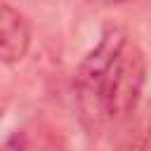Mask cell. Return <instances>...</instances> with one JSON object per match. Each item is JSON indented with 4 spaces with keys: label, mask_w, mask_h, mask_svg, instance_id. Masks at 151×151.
Returning <instances> with one entry per match:
<instances>
[{
    "label": "cell",
    "mask_w": 151,
    "mask_h": 151,
    "mask_svg": "<svg viewBox=\"0 0 151 151\" xmlns=\"http://www.w3.org/2000/svg\"><path fill=\"white\" fill-rule=\"evenodd\" d=\"M144 83V52L120 26H106L76 71V92L83 111L106 123H120L137 109Z\"/></svg>",
    "instance_id": "6da1fadb"
},
{
    "label": "cell",
    "mask_w": 151,
    "mask_h": 151,
    "mask_svg": "<svg viewBox=\"0 0 151 151\" xmlns=\"http://www.w3.org/2000/svg\"><path fill=\"white\" fill-rule=\"evenodd\" d=\"M31 45V28L21 12L7 2L0 7V59L2 64H17L26 57Z\"/></svg>",
    "instance_id": "7a4b0ae2"
},
{
    "label": "cell",
    "mask_w": 151,
    "mask_h": 151,
    "mask_svg": "<svg viewBox=\"0 0 151 151\" xmlns=\"http://www.w3.org/2000/svg\"><path fill=\"white\" fill-rule=\"evenodd\" d=\"M2 151H35V149H33V144H31V139H28V134L24 130H14L5 139Z\"/></svg>",
    "instance_id": "3957f363"
},
{
    "label": "cell",
    "mask_w": 151,
    "mask_h": 151,
    "mask_svg": "<svg viewBox=\"0 0 151 151\" xmlns=\"http://www.w3.org/2000/svg\"><path fill=\"white\" fill-rule=\"evenodd\" d=\"M104 2H132V0H104Z\"/></svg>",
    "instance_id": "277c9868"
}]
</instances>
